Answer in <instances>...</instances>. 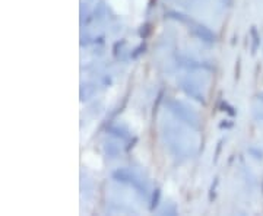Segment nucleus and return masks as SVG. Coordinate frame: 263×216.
Instances as JSON below:
<instances>
[{
    "mask_svg": "<svg viewBox=\"0 0 263 216\" xmlns=\"http://www.w3.org/2000/svg\"><path fill=\"white\" fill-rule=\"evenodd\" d=\"M82 162L85 164V167H88L89 169H94V171H100V169H103V165H104L101 156H100V155H97V153L92 152V150L85 152L84 155H82Z\"/></svg>",
    "mask_w": 263,
    "mask_h": 216,
    "instance_id": "f257e3e1",
    "label": "nucleus"
},
{
    "mask_svg": "<svg viewBox=\"0 0 263 216\" xmlns=\"http://www.w3.org/2000/svg\"><path fill=\"white\" fill-rule=\"evenodd\" d=\"M110 6L113 8L119 15H127L129 13V0H108Z\"/></svg>",
    "mask_w": 263,
    "mask_h": 216,
    "instance_id": "f03ea898",
    "label": "nucleus"
}]
</instances>
